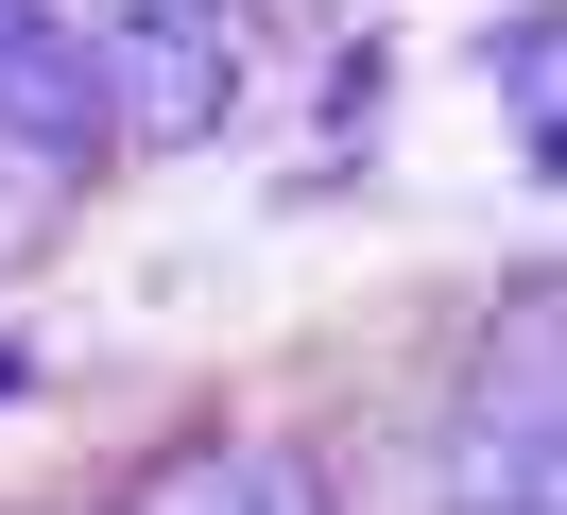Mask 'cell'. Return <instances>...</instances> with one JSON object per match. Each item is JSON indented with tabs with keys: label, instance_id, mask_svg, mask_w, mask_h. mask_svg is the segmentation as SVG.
I'll use <instances>...</instances> for the list:
<instances>
[{
	"label": "cell",
	"instance_id": "obj_2",
	"mask_svg": "<svg viewBox=\"0 0 567 515\" xmlns=\"http://www.w3.org/2000/svg\"><path fill=\"white\" fill-rule=\"evenodd\" d=\"M430 515H567V481H550V292L498 309L482 378H464L447 446H430Z\"/></svg>",
	"mask_w": 567,
	"mask_h": 515
},
{
	"label": "cell",
	"instance_id": "obj_3",
	"mask_svg": "<svg viewBox=\"0 0 567 515\" xmlns=\"http://www.w3.org/2000/svg\"><path fill=\"white\" fill-rule=\"evenodd\" d=\"M0 137L18 155H52L70 189H104V69H86V18L70 0H0Z\"/></svg>",
	"mask_w": 567,
	"mask_h": 515
},
{
	"label": "cell",
	"instance_id": "obj_6",
	"mask_svg": "<svg viewBox=\"0 0 567 515\" xmlns=\"http://www.w3.org/2000/svg\"><path fill=\"white\" fill-rule=\"evenodd\" d=\"M70 206H86V189H70V172H52V155H18V137H0V275L35 258V240H52V224H70Z\"/></svg>",
	"mask_w": 567,
	"mask_h": 515
},
{
	"label": "cell",
	"instance_id": "obj_1",
	"mask_svg": "<svg viewBox=\"0 0 567 515\" xmlns=\"http://www.w3.org/2000/svg\"><path fill=\"white\" fill-rule=\"evenodd\" d=\"M86 69H104V137L121 155H189L241 103V0H70Z\"/></svg>",
	"mask_w": 567,
	"mask_h": 515
},
{
	"label": "cell",
	"instance_id": "obj_5",
	"mask_svg": "<svg viewBox=\"0 0 567 515\" xmlns=\"http://www.w3.org/2000/svg\"><path fill=\"white\" fill-rule=\"evenodd\" d=\"M498 121H516V172H550V18H498Z\"/></svg>",
	"mask_w": 567,
	"mask_h": 515
},
{
	"label": "cell",
	"instance_id": "obj_4",
	"mask_svg": "<svg viewBox=\"0 0 567 515\" xmlns=\"http://www.w3.org/2000/svg\"><path fill=\"white\" fill-rule=\"evenodd\" d=\"M138 515H327V481H310V446H276V430H207V446H173V464L138 481Z\"/></svg>",
	"mask_w": 567,
	"mask_h": 515
}]
</instances>
